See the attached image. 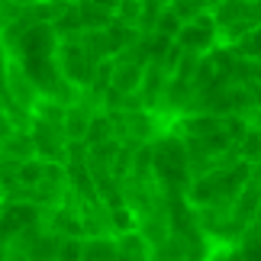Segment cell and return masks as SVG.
Segmentation results:
<instances>
[{"mask_svg": "<svg viewBox=\"0 0 261 261\" xmlns=\"http://www.w3.org/2000/svg\"><path fill=\"white\" fill-rule=\"evenodd\" d=\"M148 62H136V58L116 55L113 58V77H110V87L119 90V94H136L139 84H142V71Z\"/></svg>", "mask_w": 261, "mask_h": 261, "instance_id": "obj_1", "label": "cell"}, {"mask_svg": "<svg viewBox=\"0 0 261 261\" xmlns=\"http://www.w3.org/2000/svg\"><path fill=\"white\" fill-rule=\"evenodd\" d=\"M168 81H171V74H168L158 62H148V65H145V71H142V84H139V97H142V103H145L148 110H155V107H158V100H162Z\"/></svg>", "mask_w": 261, "mask_h": 261, "instance_id": "obj_2", "label": "cell"}, {"mask_svg": "<svg viewBox=\"0 0 261 261\" xmlns=\"http://www.w3.org/2000/svg\"><path fill=\"white\" fill-rule=\"evenodd\" d=\"M45 180V158H26L23 165H19V187H39Z\"/></svg>", "mask_w": 261, "mask_h": 261, "instance_id": "obj_3", "label": "cell"}, {"mask_svg": "<svg viewBox=\"0 0 261 261\" xmlns=\"http://www.w3.org/2000/svg\"><path fill=\"white\" fill-rule=\"evenodd\" d=\"M152 33H155V36H168V39H174V36L180 33V19H177V13H174L171 7H165L162 13H158Z\"/></svg>", "mask_w": 261, "mask_h": 261, "instance_id": "obj_4", "label": "cell"}, {"mask_svg": "<svg viewBox=\"0 0 261 261\" xmlns=\"http://www.w3.org/2000/svg\"><path fill=\"white\" fill-rule=\"evenodd\" d=\"M139 16H142V0H123L113 19H116V23H123V26H129V29H136L139 26Z\"/></svg>", "mask_w": 261, "mask_h": 261, "instance_id": "obj_5", "label": "cell"}, {"mask_svg": "<svg viewBox=\"0 0 261 261\" xmlns=\"http://www.w3.org/2000/svg\"><path fill=\"white\" fill-rule=\"evenodd\" d=\"M90 4H94L97 10H103L107 16H116V10H119V4H123V0H90Z\"/></svg>", "mask_w": 261, "mask_h": 261, "instance_id": "obj_6", "label": "cell"}, {"mask_svg": "<svg viewBox=\"0 0 261 261\" xmlns=\"http://www.w3.org/2000/svg\"><path fill=\"white\" fill-rule=\"evenodd\" d=\"M7 4H16V7H36V4H42V0H7Z\"/></svg>", "mask_w": 261, "mask_h": 261, "instance_id": "obj_7", "label": "cell"}, {"mask_svg": "<svg viewBox=\"0 0 261 261\" xmlns=\"http://www.w3.org/2000/svg\"><path fill=\"white\" fill-rule=\"evenodd\" d=\"M0 197H4V187H0Z\"/></svg>", "mask_w": 261, "mask_h": 261, "instance_id": "obj_8", "label": "cell"}, {"mask_svg": "<svg viewBox=\"0 0 261 261\" xmlns=\"http://www.w3.org/2000/svg\"><path fill=\"white\" fill-rule=\"evenodd\" d=\"M258 29H261V23H258Z\"/></svg>", "mask_w": 261, "mask_h": 261, "instance_id": "obj_9", "label": "cell"}, {"mask_svg": "<svg viewBox=\"0 0 261 261\" xmlns=\"http://www.w3.org/2000/svg\"><path fill=\"white\" fill-rule=\"evenodd\" d=\"M258 58H261V52H258Z\"/></svg>", "mask_w": 261, "mask_h": 261, "instance_id": "obj_10", "label": "cell"}]
</instances>
